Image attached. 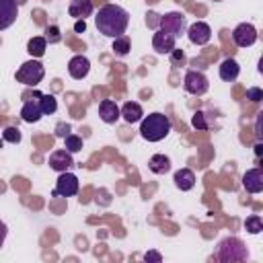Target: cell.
I'll return each mask as SVG.
<instances>
[{"instance_id": "6da1fadb", "label": "cell", "mask_w": 263, "mask_h": 263, "mask_svg": "<svg viewBox=\"0 0 263 263\" xmlns=\"http://www.w3.org/2000/svg\"><path fill=\"white\" fill-rule=\"evenodd\" d=\"M127 23H129L127 10L117 4H105L103 8H99L97 18H95L99 33H103L105 37H113V39L125 33Z\"/></svg>"}, {"instance_id": "7a4b0ae2", "label": "cell", "mask_w": 263, "mask_h": 263, "mask_svg": "<svg viewBox=\"0 0 263 263\" xmlns=\"http://www.w3.org/2000/svg\"><path fill=\"white\" fill-rule=\"evenodd\" d=\"M171 132V119L162 113H150L148 117L142 119L140 125V136L148 142H160L162 138H166Z\"/></svg>"}, {"instance_id": "3957f363", "label": "cell", "mask_w": 263, "mask_h": 263, "mask_svg": "<svg viewBox=\"0 0 263 263\" xmlns=\"http://www.w3.org/2000/svg\"><path fill=\"white\" fill-rule=\"evenodd\" d=\"M247 257H249V249L236 236H228L218 245V259L222 263H238L245 261Z\"/></svg>"}, {"instance_id": "277c9868", "label": "cell", "mask_w": 263, "mask_h": 263, "mask_svg": "<svg viewBox=\"0 0 263 263\" xmlns=\"http://www.w3.org/2000/svg\"><path fill=\"white\" fill-rule=\"evenodd\" d=\"M43 74H45V70H43L41 62L29 60V62H25V64L16 70V80H18L21 84H25V86H37V84L43 80Z\"/></svg>"}, {"instance_id": "5b68a950", "label": "cell", "mask_w": 263, "mask_h": 263, "mask_svg": "<svg viewBox=\"0 0 263 263\" xmlns=\"http://www.w3.org/2000/svg\"><path fill=\"white\" fill-rule=\"evenodd\" d=\"M160 29L166 31V33H171L173 37H179L187 29L185 16L181 12H166L164 16H160Z\"/></svg>"}, {"instance_id": "8992f818", "label": "cell", "mask_w": 263, "mask_h": 263, "mask_svg": "<svg viewBox=\"0 0 263 263\" xmlns=\"http://www.w3.org/2000/svg\"><path fill=\"white\" fill-rule=\"evenodd\" d=\"M78 193V179L76 175L64 171L60 173L58 177V183H55V189H53V195H62V197H72Z\"/></svg>"}, {"instance_id": "52a82bcc", "label": "cell", "mask_w": 263, "mask_h": 263, "mask_svg": "<svg viewBox=\"0 0 263 263\" xmlns=\"http://www.w3.org/2000/svg\"><path fill=\"white\" fill-rule=\"evenodd\" d=\"M183 86H185V90H187L189 95H203V92L208 90L210 82H208V78H205L201 72H197V70H189V72L185 74Z\"/></svg>"}, {"instance_id": "ba28073f", "label": "cell", "mask_w": 263, "mask_h": 263, "mask_svg": "<svg viewBox=\"0 0 263 263\" xmlns=\"http://www.w3.org/2000/svg\"><path fill=\"white\" fill-rule=\"evenodd\" d=\"M232 39L238 47H249L257 41V29L251 23H240L234 31H232Z\"/></svg>"}, {"instance_id": "9c48e42d", "label": "cell", "mask_w": 263, "mask_h": 263, "mask_svg": "<svg viewBox=\"0 0 263 263\" xmlns=\"http://www.w3.org/2000/svg\"><path fill=\"white\" fill-rule=\"evenodd\" d=\"M187 37H189V41L195 43V45H205V43L212 39V29H210L208 23H203V21H195L193 25H189V29H187Z\"/></svg>"}, {"instance_id": "30bf717a", "label": "cell", "mask_w": 263, "mask_h": 263, "mask_svg": "<svg viewBox=\"0 0 263 263\" xmlns=\"http://www.w3.org/2000/svg\"><path fill=\"white\" fill-rule=\"evenodd\" d=\"M18 16L16 0H0V31L8 29Z\"/></svg>"}, {"instance_id": "8fae6325", "label": "cell", "mask_w": 263, "mask_h": 263, "mask_svg": "<svg viewBox=\"0 0 263 263\" xmlns=\"http://www.w3.org/2000/svg\"><path fill=\"white\" fill-rule=\"evenodd\" d=\"M242 187L249 193H261L263 191V171L261 168H251L242 175Z\"/></svg>"}, {"instance_id": "7c38bea8", "label": "cell", "mask_w": 263, "mask_h": 263, "mask_svg": "<svg viewBox=\"0 0 263 263\" xmlns=\"http://www.w3.org/2000/svg\"><path fill=\"white\" fill-rule=\"evenodd\" d=\"M175 39H177V37H173L171 33L158 29V31L154 33V37H152V47H154L158 53H171V51L175 49Z\"/></svg>"}, {"instance_id": "4fadbf2b", "label": "cell", "mask_w": 263, "mask_h": 263, "mask_svg": "<svg viewBox=\"0 0 263 263\" xmlns=\"http://www.w3.org/2000/svg\"><path fill=\"white\" fill-rule=\"evenodd\" d=\"M72 164H74L72 152H68V150H55V152H51V156H49V166H51L53 171H58V173L68 171Z\"/></svg>"}, {"instance_id": "5bb4252c", "label": "cell", "mask_w": 263, "mask_h": 263, "mask_svg": "<svg viewBox=\"0 0 263 263\" xmlns=\"http://www.w3.org/2000/svg\"><path fill=\"white\" fill-rule=\"evenodd\" d=\"M39 92L35 95V99H31V101H27L25 105H23V109H21V117L27 121V123H35V121H39L41 117H43V111H41V107H39Z\"/></svg>"}, {"instance_id": "9a60e30c", "label": "cell", "mask_w": 263, "mask_h": 263, "mask_svg": "<svg viewBox=\"0 0 263 263\" xmlns=\"http://www.w3.org/2000/svg\"><path fill=\"white\" fill-rule=\"evenodd\" d=\"M88 70H90V62H88L84 55H74V58L68 62V72H70V76L76 78V80L84 78V76L88 74Z\"/></svg>"}, {"instance_id": "2e32d148", "label": "cell", "mask_w": 263, "mask_h": 263, "mask_svg": "<svg viewBox=\"0 0 263 263\" xmlns=\"http://www.w3.org/2000/svg\"><path fill=\"white\" fill-rule=\"evenodd\" d=\"M99 117H101L105 123H115V121L121 117L119 107L115 105V101H111V99L101 101V105H99Z\"/></svg>"}, {"instance_id": "e0dca14e", "label": "cell", "mask_w": 263, "mask_h": 263, "mask_svg": "<svg viewBox=\"0 0 263 263\" xmlns=\"http://www.w3.org/2000/svg\"><path fill=\"white\" fill-rule=\"evenodd\" d=\"M68 14L78 18H86L92 14V0H72L68 6Z\"/></svg>"}, {"instance_id": "ac0fdd59", "label": "cell", "mask_w": 263, "mask_h": 263, "mask_svg": "<svg viewBox=\"0 0 263 263\" xmlns=\"http://www.w3.org/2000/svg\"><path fill=\"white\" fill-rule=\"evenodd\" d=\"M119 113H121V117H123L127 123H138V121L142 119V115H144L140 103H134V101H127V103L119 109Z\"/></svg>"}, {"instance_id": "d6986e66", "label": "cell", "mask_w": 263, "mask_h": 263, "mask_svg": "<svg viewBox=\"0 0 263 263\" xmlns=\"http://www.w3.org/2000/svg\"><path fill=\"white\" fill-rule=\"evenodd\" d=\"M173 181H175V185H177L181 191H189V189H193V185H195V175H193V171H189V168H179V171L175 173Z\"/></svg>"}, {"instance_id": "ffe728a7", "label": "cell", "mask_w": 263, "mask_h": 263, "mask_svg": "<svg viewBox=\"0 0 263 263\" xmlns=\"http://www.w3.org/2000/svg\"><path fill=\"white\" fill-rule=\"evenodd\" d=\"M238 72H240V66L236 64V60L232 58H226L222 64H220V78L226 80V82H232L238 78Z\"/></svg>"}, {"instance_id": "44dd1931", "label": "cell", "mask_w": 263, "mask_h": 263, "mask_svg": "<svg viewBox=\"0 0 263 263\" xmlns=\"http://www.w3.org/2000/svg\"><path fill=\"white\" fill-rule=\"evenodd\" d=\"M148 168H150L154 175H164V173L171 171V158L164 156V154H154V156H150V160H148Z\"/></svg>"}, {"instance_id": "7402d4cb", "label": "cell", "mask_w": 263, "mask_h": 263, "mask_svg": "<svg viewBox=\"0 0 263 263\" xmlns=\"http://www.w3.org/2000/svg\"><path fill=\"white\" fill-rule=\"evenodd\" d=\"M45 49H47L45 37H33V39H29V43H27V51H29L33 58H41V55L45 53Z\"/></svg>"}, {"instance_id": "603a6c76", "label": "cell", "mask_w": 263, "mask_h": 263, "mask_svg": "<svg viewBox=\"0 0 263 263\" xmlns=\"http://www.w3.org/2000/svg\"><path fill=\"white\" fill-rule=\"evenodd\" d=\"M37 99H39V107H41L43 115H51V113H55V109H58V101H55L53 95H41V92H39Z\"/></svg>"}, {"instance_id": "cb8c5ba5", "label": "cell", "mask_w": 263, "mask_h": 263, "mask_svg": "<svg viewBox=\"0 0 263 263\" xmlns=\"http://www.w3.org/2000/svg\"><path fill=\"white\" fill-rule=\"evenodd\" d=\"M129 47H132V43H129V39L125 35H119V37L113 39V51L117 55H127L129 53Z\"/></svg>"}, {"instance_id": "d4e9b609", "label": "cell", "mask_w": 263, "mask_h": 263, "mask_svg": "<svg viewBox=\"0 0 263 263\" xmlns=\"http://www.w3.org/2000/svg\"><path fill=\"white\" fill-rule=\"evenodd\" d=\"M64 148H66L68 152H78V150H82V138L76 136V134L64 136Z\"/></svg>"}, {"instance_id": "484cf974", "label": "cell", "mask_w": 263, "mask_h": 263, "mask_svg": "<svg viewBox=\"0 0 263 263\" xmlns=\"http://www.w3.org/2000/svg\"><path fill=\"white\" fill-rule=\"evenodd\" d=\"M245 228H247L251 234H259V232L263 230V220H261L259 216H249V218L245 220Z\"/></svg>"}, {"instance_id": "4316f807", "label": "cell", "mask_w": 263, "mask_h": 263, "mask_svg": "<svg viewBox=\"0 0 263 263\" xmlns=\"http://www.w3.org/2000/svg\"><path fill=\"white\" fill-rule=\"evenodd\" d=\"M2 138L6 142H10V144H18L21 142V132H18V127H6L2 132Z\"/></svg>"}, {"instance_id": "83f0119b", "label": "cell", "mask_w": 263, "mask_h": 263, "mask_svg": "<svg viewBox=\"0 0 263 263\" xmlns=\"http://www.w3.org/2000/svg\"><path fill=\"white\" fill-rule=\"evenodd\" d=\"M47 39H49V43H58L60 41V29L55 25H51V27L45 29V41Z\"/></svg>"}, {"instance_id": "f1b7e54d", "label": "cell", "mask_w": 263, "mask_h": 263, "mask_svg": "<svg viewBox=\"0 0 263 263\" xmlns=\"http://www.w3.org/2000/svg\"><path fill=\"white\" fill-rule=\"evenodd\" d=\"M191 123H193V127H197V129H208V123H205V119H203V113H201V111H197V113L193 115Z\"/></svg>"}, {"instance_id": "f546056e", "label": "cell", "mask_w": 263, "mask_h": 263, "mask_svg": "<svg viewBox=\"0 0 263 263\" xmlns=\"http://www.w3.org/2000/svg\"><path fill=\"white\" fill-rule=\"evenodd\" d=\"M247 99H251V101H261V99H263V90L257 88V86H253V88L247 90Z\"/></svg>"}, {"instance_id": "4dcf8cb0", "label": "cell", "mask_w": 263, "mask_h": 263, "mask_svg": "<svg viewBox=\"0 0 263 263\" xmlns=\"http://www.w3.org/2000/svg\"><path fill=\"white\" fill-rule=\"evenodd\" d=\"M68 132H70V125L68 123H58V127H55V134L58 136L64 138V136H68Z\"/></svg>"}, {"instance_id": "1f68e13d", "label": "cell", "mask_w": 263, "mask_h": 263, "mask_svg": "<svg viewBox=\"0 0 263 263\" xmlns=\"http://www.w3.org/2000/svg\"><path fill=\"white\" fill-rule=\"evenodd\" d=\"M171 53H173V64H179V62H183V60H185V53H183L181 49H173Z\"/></svg>"}, {"instance_id": "d6a6232c", "label": "cell", "mask_w": 263, "mask_h": 263, "mask_svg": "<svg viewBox=\"0 0 263 263\" xmlns=\"http://www.w3.org/2000/svg\"><path fill=\"white\" fill-rule=\"evenodd\" d=\"M144 259H146V261H162L160 253H156V251H148V253L144 255Z\"/></svg>"}, {"instance_id": "836d02e7", "label": "cell", "mask_w": 263, "mask_h": 263, "mask_svg": "<svg viewBox=\"0 0 263 263\" xmlns=\"http://www.w3.org/2000/svg\"><path fill=\"white\" fill-rule=\"evenodd\" d=\"M84 29H86L84 18H78V21H76V25H74V31H76V33H84Z\"/></svg>"}, {"instance_id": "e575fe53", "label": "cell", "mask_w": 263, "mask_h": 263, "mask_svg": "<svg viewBox=\"0 0 263 263\" xmlns=\"http://www.w3.org/2000/svg\"><path fill=\"white\" fill-rule=\"evenodd\" d=\"M4 238H6V224L0 220V247L4 245Z\"/></svg>"}]
</instances>
